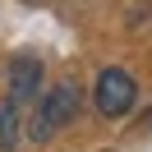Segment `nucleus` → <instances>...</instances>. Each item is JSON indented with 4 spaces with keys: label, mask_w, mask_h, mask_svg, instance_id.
Segmentation results:
<instances>
[{
    "label": "nucleus",
    "mask_w": 152,
    "mask_h": 152,
    "mask_svg": "<svg viewBox=\"0 0 152 152\" xmlns=\"http://www.w3.org/2000/svg\"><path fill=\"white\" fill-rule=\"evenodd\" d=\"M5 78H10V102H32V97L42 92V60L37 56H14L10 69H5Z\"/></svg>",
    "instance_id": "obj_3"
},
{
    "label": "nucleus",
    "mask_w": 152,
    "mask_h": 152,
    "mask_svg": "<svg viewBox=\"0 0 152 152\" xmlns=\"http://www.w3.org/2000/svg\"><path fill=\"white\" fill-rule=\"evenodd\" d=\"M92 102L97 111L106 115V120H120V115L134 111V102H138V83H134L124 69H102L92 83Z\"/></svg>",
    "instance_id": "obj_1"
},
{
    "label": "nucleus",
    "mask_w": 152,
    "mask_h": 152,
    "mask_svg": "<svg viewBox=\"0 0 152 152\" xmlns=\"http://www.w3.org/2000/svg\"><path fill=\"white\" fill-rule=\"evenodd\" d=\"M14 143H19V106H5V111H0V148H14Z\"/></svg>",
    "instance_id": "obj_4"
},
{
    "label": "nucleus",
    "mask_w": 152,
    "mask_h": 152,
    "mask_svg": "<svg viewBox=\"0 0 152 152\" xmlns=\"http://www.w3.org/2000/svg\"><path fill=\"white\" fill-rule=\"evenodd\" d=\"M74 111H78V88H74V83H56L46 97H42V111L32 115V138L46 143L60 124L74 120Z\"/></svg>",
    "instance_id": "obj_2"
}]
</instances>
